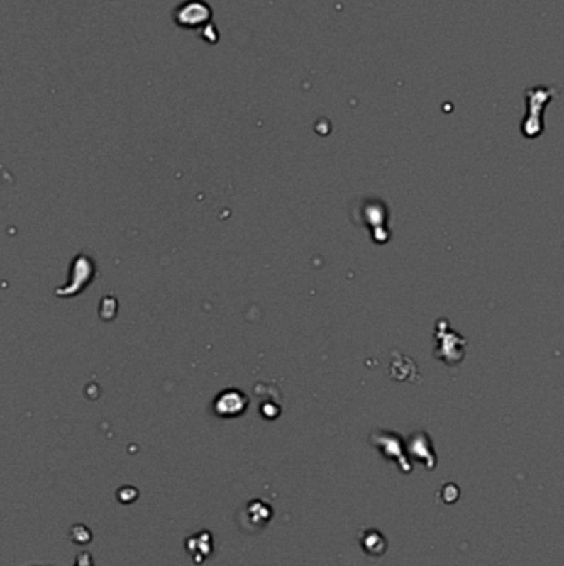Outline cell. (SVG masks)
<instances>
[{
    "instance_id": "obj_1",
    "label": "cell",
    "mask_w": 564,
    "mask_h": 566,
    "mask_svg": "<svg viewBox=\"0 0 564 566\" xmlns=\"http://www.w3.org/2000/svg\"><path fill=\"white\" fill-rule=\"evenodd\" d=\"M212 20V9L204 0H187L174 10V22L177 27L197 30L207 27Z\"/></svg>"
}]
</instances>
